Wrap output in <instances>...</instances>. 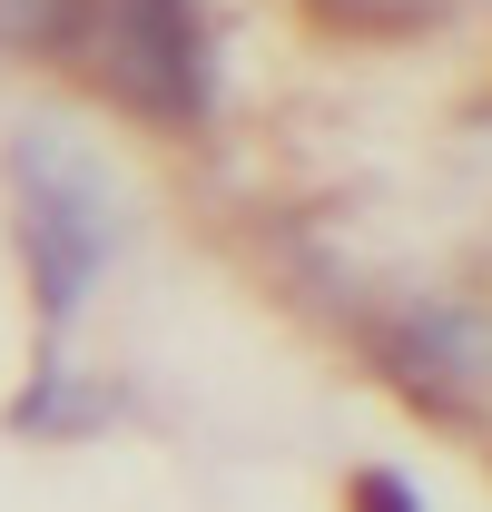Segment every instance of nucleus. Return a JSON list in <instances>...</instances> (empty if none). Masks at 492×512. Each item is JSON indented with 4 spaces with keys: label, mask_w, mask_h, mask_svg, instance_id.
I'll return each mask as SVG.
<instances>
[{
    "label": "nucleus",
    "mask_w": 492,
    "mask_h": 512,
    "mask_svg": "<svg viewBox=\"0 0 492 512\" xmlns=\"http://www.w3.org/2000/svg\"><path fill=\"white\" fill-rule=\"evenodd\" d=\"M10 217H20V266H30L40 325L60 335L119 256V178L89 138L40 119L10 138Z\"/></svg>",
    "instance_id": "f257e3e1"
},
{
    "label": "nucleus",
    "mask_w": 492,
    "mask_h": 512,
    "mask_svg": "<svg viewBox=\"0 0 492 512\" xmlns=\"http://www.w3.org/2000/svg\"><path fill=\"white\" fill-rule=\"evenodd\" d=\"M69 30H89V69L138 119H207V30L197 0H79Z\"/></svg>",
    "instance_id": "f03ea898"
},
{
    "label": "nucleus",
    "mask_w": 492,
    "mask_h": 512,
    "mask_svg": "<svg viewBox=\"0 0 492 512\" xmlns=\"http://www.w3.org/2000/svg\"><path fill=\"white\" fill-rule=\"evenodd\" d=\"M394 375L414 384L424 404L463 414V404L492 384V325L473 316V306H424V316L404 325V345H394Z\"/></svg>",
    "instance_id": "7ed1b4c3"
},
{
    "label": "nucleus",
    "mask_w": 492,
    "mask_h": 512,
    "mask_svg": "<svg viewBox=\"0 0 492 512\" xmlns=\"http://www.w3.org/2000/svg\"><path fill=\"white\" fill-rule=\"evenodd\" d=\"M315 10H325V20H355V30H414L443 0H315Z\"/></svg>",
    "instance_id": "20e7f679"
},
{
    "label": "nucleus",
    "mask_w": 492,
    "mask_h": 512,
    "mask_svg": "<svg viewBox=\"0 0 492 512\" xmlns=\"http://www.w3.org/2000/svg\"><path fill=\"white\" fill-rule=\"evenodd\" d=\"M355 493H365V512H414V493H404V483H394V473H365V483H355Z\"/></svg>",
    "instance_id": "39448f33"
}]
</instances>
